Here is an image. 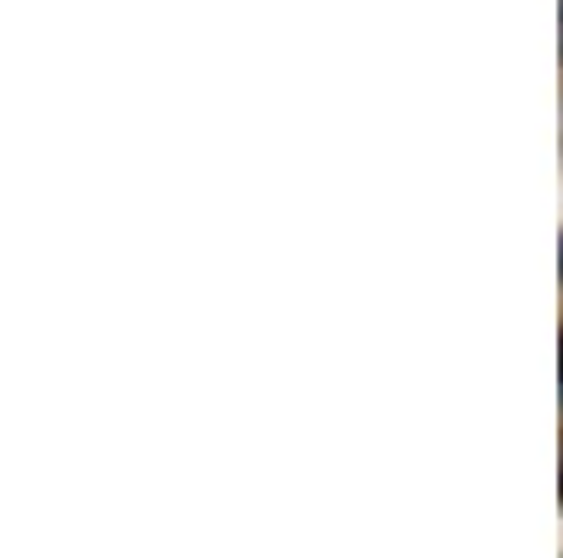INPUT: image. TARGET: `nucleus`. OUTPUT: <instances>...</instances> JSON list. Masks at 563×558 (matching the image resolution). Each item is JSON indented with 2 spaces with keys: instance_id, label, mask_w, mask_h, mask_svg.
<instances>
[{
  "instance_id": "f257e3e1",
  "label": "nucleus",
  "mask_w": 563,
  "mask_h": 558,
  "mask_svg": "<svg viewBox=\"0 0 563 558\" xmlns=\"http://www.w3.org/2000/svg\"><path fill=\"white\" fill-rule=\"evenodd\" d=\"M558 265H563V254H558Z\"/></svg>"
}]
</instances>
